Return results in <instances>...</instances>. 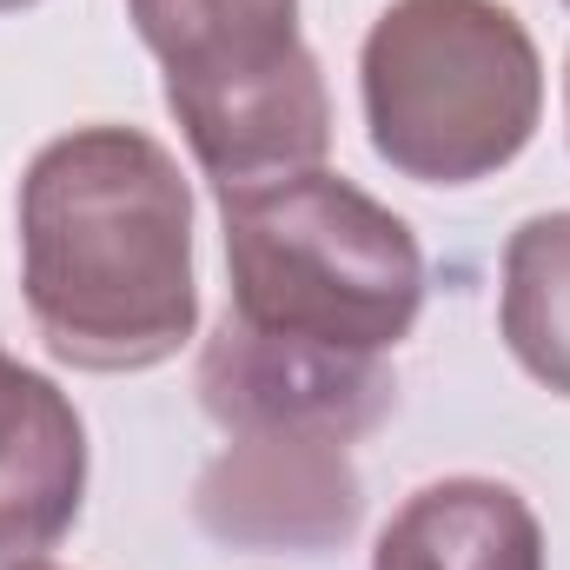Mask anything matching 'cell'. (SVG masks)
Masks as SVG:
<instances>
[{
  "label": "cell",
  "instance_id": "5b68a950",
  "mask_svg": "<svg viewBox=\"0 0 570 570\" xmlns=\"http://www.w3.org/2000/svg\"><path fill=\"white\" fill-rule=\"evenodd\" d=\"M199 405L226 438L246 431H305V438H365L392 412L399 385L379 352H332L312 338L259 332L246 318H219L199 352Z\"/></svg>",
  "mask_w": 570,
  "mask_h": 570
},
{
  "label": "cell",
  "instance_id": "8fae6325",
  "mask_svg": "<svg viewBox=\"0 0 570 570\" xmlns=\"http://www.w3.org/2000/svg\"><path fill=\"white\" fill-rule=\"evenodd\" d=\"M20 570H53V564H20Z\"/></svg>",
  "mask_w": 570,
  "mask_h": 570
},
{
  "label": "cell",
  "instance_id": "9c48e42d",
  "mask_svg": "<svg viewBox=\"0 0 570 570\" xmlns=\"http://www.w3.org/2000/svg\"><path fill=\"white\" fill-rule=\"evenodd\" d=\"M498 325L511 358L570 399V213H538L504 246V298Z\"/></svg>",
  "mask_w": 570,
  "mask_h": 570
},
{
  "label": "cell",
  "instance_id": "8992f818",
  "mask_svg": "<svg viewBox=\"0 0 570 570\" xmlns=\"http://www.w3.org/2000/svg\"><path fill=\"white\" fill-rule=\"evenodd\" d=\"M193 518L226 551H338L365 518L358 464L338 438L246 431L193 484Z\"/></svg>",
  "mask_w": 570,
  "mask_h": 570
},
{
  "label": "cell",
  "instance_id": "3957f363",
  "mask_svg": "<svg viewBox=\"0 0 570 570\" xmlns=\"http://www.w3.org/2000/svg\"><path fill=\"white\" fill-rule=\"evenodd\" d=\"M372 153L419 186L511 166L544 114V60L504 0H392L358 53Z\"/></svg>",
  "mask_w": 570,
  "mask_h": 570
},
{
  "label": "cell",
  "instance_id": "277c9868",
  "mask_svg": "<svg viewBox=\"0 0 570 570\" xmlns=\"http://www.w3.org/2000/svg\"><path fill=\"white\" fill-rule=\"evenodd\" d=\"M127 13L219 193L312 173L332 153V100L298 40V0H127Z\"/></svg>",
  "mask_w": 570,
  "mask_h": 570
},
{
  "label": "cell",
  "instance_id": "7a4b0ae2",
  "mask_svg": "<svg viewBox=\"0 0 570 570\" xmlns=\"http://www.w3.org/2000/svg\"><path fill=\"white\" fill-rule=\"evenodd\" d=\"M219 226L233 318L259 332L332 352H385L419 325L425 253L412 226L325 166L219 193Z\"/></svg>",
  "mask_w": 570,
  "mask_h": 570
},
{
  "label": "cell",
  "instance_id": "52a82bcc",
  "mask_svg": "<svg viewBox=\"0 0 570 570\" xmlns=\"http://www.w3.org/2000/svg\"><path fill=\"white\" fill-rule=\"evenodd\" d=\"M87 431L73 399L0 352V570L40 564L80 518Z\"/></svg>",
  "mask_w": 570,
  "mask_h": 570
},
{
  "label": "cell",
  "instance_id": "7c38bea8",
  "mask_svg": "<svg viewBox=\"0 0 570 570\" xmlns=\"http://www.w3.org/2000/svg\"><path fill=\"white\" fill-rule=\"evenodd\" d=\"M564 107H570V80H564Z\"/></svg>",
  "mask_w": 570,
  "mask_h": 570
},
{
  "label": "cell",
  "instance_id": "ba28073f",
  "mask_svg": "<svg viewBox=\"0 0 570 570\" xmlns=\"http://www.w3.org/2000/svg\"><path fill=\"white\" fill-rule=\"evenodd\" d=\"M372 570H544V524L498 478H438L392 511Z\"/></svg>",
  "mask_w": 570,
  "mask_h": 570
},
{
  "label": "cell",
  "instance_id": "4fadbf2b",
  "mask_svg": "<svg viewBox=\"0 0 570 570\" xmlns=\"http://www.w3.org/2000/svg\"><path fill=\"white\" fill-rule=\"evenodd\" d=\"M564 7H570V0H564Z\"/></svg>",
  "mask_w": 570,
  "mask_h": 570
},
{
  "label": "cell",
  "instance_id": "30bf717a",
  "mask_svg": "<svg viewBox=\"0 0 570 570\" xmlns=\"http://www.w3.org/2000/svg\"><path fill=\"white\" fill-rule=\"evenodd\" d=\"M13 7H33V0H0V13H13Z\"/></svg>",
  "mask_w": 570,
  "mask_h": 570
},
{
  "label": "cell",
  "instance_id": "6da1fadb",
  "mask_svg": "<svg viewBox=\"0 0 570 570\" xmlns=\"http://www.w3.org/2000/svg\"><path fill=\"white\" fill-rule=\"evenodd\" d=\"M20 292L73 372L166 365L199 325L193 193L140 127H73L20 179Z\"/></svg>",
  "mask_w": 570,
  "mask_h": 570
}]
</instances>
